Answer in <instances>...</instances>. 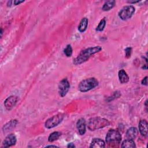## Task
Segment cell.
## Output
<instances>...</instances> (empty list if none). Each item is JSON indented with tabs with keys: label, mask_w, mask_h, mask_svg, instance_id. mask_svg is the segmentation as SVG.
I'll return each instance as SVG.
<instances>
[{
	"label": "cell",
	"mask_w": 148,
	"mask_h": 148,
	"mask_svg": "<svg viewBox=\"0 0 148 148\" xmlns=\"http://www.w3.org/2000/svg\"><path fill=\"white\" fill-rule=\"evenodd\" d=\"M64 53L65 54V55L68 57H69L72 56V48L71 45H68L64 49Z\"/></svg>",
	"instance_id": "44dd1931"
},
{
	"label": "cell",
	"mask_w": 148,
	"mask_h": 148,
	"mask_svg": "<svg viewBox=\"0 0 148 148\" xmlns=\"http://www.w3.org/2000/svg\"><path fill=\"white\" fill-rule=\"evenodd\" d=\"M61 136V132L58 131H54L50 134L48 138V140L49 142H53L57 140Z\"/></svg>",
	"instance_id": "d6986e66"
},
{
	"label": "cell",
	"mask_w": 148,
	"mask_h": 148,
	"mask_svg": "<svg viewBox=\"0 0 148 148\" xmlns=\"http://www.w3.org/2000/svg\"><path fill=\"white\" fill-rule=\"evenodd\" d=\"M17 139L14 134H9L4 139L2 143V146L5 147H9L14 145L16 143Z\"/></svg>",
	"instance_id": "9c48e42d"
},
{
	"label": "cell",
	"mask_w": 148,
	"mask_h": 148,
	"mask_svg": "<svg viewBox=\"0 0 148 148\" xmlns=\"http://www.w3.org/2000/svg\"><path fill=\"white\" fill-rule=\"evenodd\" d=\"M135 11V9L132 5H127L119 11V16L122 20H127L133 16Z\"/></svg>",
	"instance_id": "8992f818"
},
{
	"label": "cell",
	"mask_w": 148,
	"mask_h": 148,
	"mask_svg": "<svg viewBox=\"0 0 148 148\" xmlns=\"http://www.w3.org/2000/svg\"><path fill=\"white\" fill-rule=\"evenodd\" d=\"M147 122L146 120H141L139 123V131L140 134L146 137L147 136Z\"/></svg>",
	"instance_id": "7c38bea8"
},
{
	"label": "cell",
	"mask_w": 148,
	"mask_h": 148,
	"mask_svg": "<svg viewBox=\"0 0 148 148\" xmlns=\"http://www.w3.org/2000/svg\"><path fill=\"white\" fill-rule=\"evenodd\" d=\"M19 98L17 96L11 95L8 97L4 101V106L8 110H11L17 103Z\"/></svg>",
	"instance_id": "ba28073f"
},
{
	"label": "cell",
	"mask_w": 148,
	"mask_h": 148,
	"mask_svg": "<svg viewBox=\"0 0 148 148\" xmlns=\"http://www.w3.org/2000/svg\"><path fill=\"white\" fill-rule=\"evenodd\" d=\"M115 4H116V1L114 0L108 1L104 3L103 5L102 6V9L103 11H109L114 6Z\"/></svg>",
	"instance_id": "e0dca14e"
},
{
	"label": "cell",
	"mask_w": 148,
	"mask_h": 148,
	"mask_svg": "<svg viewBox=\"0 0 148 148\" xmlns=\"http://www.w3.org/2000/svg\"><path fill=\"white\" fill-rule=\"evenodd\" d=\"M106 23V22L105 18H102V19L100 21V22H99V23L98 24V25H97V27L95 30H96L97 31H98V32L102 31L104 29L105 27Z\"/></svg>",
	"instance_id": "ffe728a7"
},
{
	"label": "cell",
	"mask_w": 148,
	"mask_h": 148,
	"mask_svg": "<svg viewBox=\"0 0 148 148\" xmlns=\"http://www.w3.org/2000/svg\"><path fill=\"white\" fill-rule=\"evenodd\" d=\"M139 2V1H128V3H137V2Z\"/></svg>",
	"instance_id": "484cf974"
},
{
	"label": "cell",
	"mask_w": 148,
	"mask_h": 148,
	"mask_svg": "<svg viewBox=\"0 0 148 148\" xmlns=\"http://www.w3.org/2000/svg\"><path fill=\"white\" fill-rule=\"evenodd\" d=\"M2 34H3V29H2V28H1V37H2Z\"/></svg>",
	"instance_id": "83f0119b"
},
{
	"label": "cell",
	"mask_w": 148,
	"mask_h": 148,
	"mask_svg": "<svg viewBox=\"0 0 148 148\" xmlns=\"http://www.w3.org/2000/svg\"><path fill=\"white\" fill-rule=\"evenodd\" d=\"M138 134V130L136 127H131L126 132V136L128 139L134 140L136 138Z\"/></svg>",
	"instance_id": "5bb4252c"
},
{
	"label": "cell",
	"mask_w": 148,
	"mask_h": 148,
	"mask_svg": "<svg viewBox=\"0 0 148 148\" xmlns=\"http://www.w3.org/2000/svg\"><path fill=\"white\" fill-rule=\"evenodd\" d=\"M141 83L142 85L145 86H147V76H145L141 82Z\"/></svg>",
	"instance_id": "603a6c76"
},
{
	"label": "cell",
	"mask_w": 148,
	"mask_h": 148,
	"mask_svg": "<svg viewBox=\"0 0 148 148\" xmlns=\"http://www.w3.org/2000/svg\"><path fill=\"white\" fill-rule=\"evenodd\" d=\"M76 128L79 134L81 135H84L86 131V120L83 118L79 119L76 123Z\"/></svg>",
	"instance_id": "8fae6325"
},
{
	"label": "cell",
	"mask_w": 148,
	"mask_h": 148,
	"mask_svg": "<svg viewBox=\"0 0 148 148\" xmlns=\"http://www.w3.org/2000/svg\"><path fill=\"white\" fill-rule=\"evenodd\" d=\"M110 124V123L108 120L101 117H95L89 119L87 126L90 131H95L107 127Z\"/></svg>",
	"instance_id": "3957f363"
},
{
	"label": "cell",
	"mask_w": 148,
	"mask_h": 148,
	"mask_svg": "<svg viewBox=\"0 0 148 148\" xmlns=\"http://www.w3.org/2000/svg\"><path fill=\"white\" fill-rule=\"evenodd\" d=\"M121 147H135L136 145L134 141L132 139H125L124 140L121 145Z\"/></svg>",
	"instance_id": "ac0fdd59"
},
{
	"label": "cell",
	"mask_w": 148,
	"mask_h": 148,
	"mask_svg": "<svg viewBox=\"0 0 148 148\" xmlns=\"http://www.w3.org/2000/svg\"><path fill=\"white\" fill-rule=\"evenodd\" d=\"M105 147V142L100 138H94L92 140L90 147L91 148H103Z\"/></svg>",
	"instance_id": "4fadbf2b"
},
{
	"label": "cell",
	"mask_w": 148,
	"mask_h": 148,
	"mask_svg": "<svg viewBox=\"0 0 148 148\" xmlns=\"http://www.w3.org/2000/svg\"><path fill=\"white\" fill-rule=\"evenodd\" d=\"M64 118V114L63 113H58L56 115H54L50 118L48 119L45 123V126L46 128L50 129L57 126L59 124L61 123Z\"/></svg>",
	"instance_id": "5b68a950"
},
{
	"label": "cell",
	"mask_w": 148,
	"mask_h": 148,
	"mask_svg": "<svg viewBox=\"0 0 148 148\" xmlns=\"http://www.w3.org/2000/svg\"><path fill=\"white\" fill-rule=\"evenodd\" d=\"M118 76L120 82L121 84H125L128 82L129 81V76L127 75V72L124 69H120L118 73Z\"/></svg>",
	"instance_id": "9a60e30c"
},
{
	"label": "cell",
	"mask_w": 148,
	"mask_h": 148,
	"mask_svg": "<svg viewBox=\"0 0 148 148\" xmlns=\"http://www.w3.org/2000/svg\"><path fill=\"white\" fill-rule=\"evenodd\" d=\"M105 139L106 143L109 147H117L121 143V135L118 130L110 129L108 131Z\"/></svg>",
	"instance_id": "7a4b0ae2"
},
{
	"label": "cell",
	"mask_w": 148,
	"mask_h": 148,
	"mask_svg": "<svg viewBox=\"0 0 148 148\" xmlns=\"http://www.w3.org/2000/svg\"><path fill=\"white\" fill-rule=\"evenodd\" d=\"M18 121L16 119L11 120L7 123H6L2 127V131L4 134H6L12 131L16 126Z\"/></svg>",
	"instance_id": "30bf717a"
},
{
	"label": "cell",
	"mask_w": 148,
	"mask_h": 148,
	"mask_svg": "<svg viewBox=\"0 0 148 148\" xmlns=\"http://www.w3.org/2000/svg\"><path fill=\"white\" fill-rule=\"evenodd\" d=\"M68 147H75V145L73 143H68V145H67Z\"/></svg>",
	"instance_id": "d4e9b609"
},
{
	"label": "cell",
	"mask_w": 148,
	"mask_h": 148,
	"mask_svg": "<svg viewBox=\"0 0 148 148\" xmlns=\"http://www.w3.org/2000/svg\"><path fill=\"white\" fill-rule=\"evenodd\" d=\"M98 81L95 77H89L82 80L78 86V89L83 92H87L98 85Z\"/></svg>",
	"instance_id": "277c9868"
},
{
	"label": "cell",
	"mask_w": 148,
	"mask_h": 148,
	"mask_svg": "<svg viewBox=\"0 0 148 148\" xmlns=\"http://www.w3.org/2000/svg\"><path fill=\"white\" fill-rule=\"evenodd\" d=\"M101 50L102 47L99 46L87 48L82 50L77 56V57L73 59V63L75 65L82 64V63L87 61L92 55L99 52Z\"/></svg>",
	"instance_id": "6da1fadb"
},
{
	"label": "cell",
	"mask_w": 148,
	"mask_h": 148,
	"mask_svg": "<svg viewBox=\"0 0 148 148\" xmlns=\"http://www.w3.org/2000/svg\"><path fill=\"white\" fill-rule=\"evenodd\" d=\"M69 88H70V83L68 80V79L66 78L63 79L58 84V88L59 95L61 97H65L68 93V92L69 91Z\"/></svg>",
	"instance_id": "52a82bcc"
},
{
	"label": "cell",
	"mask_w": 148,
	"mask_h": 148,
	"mask_svg": "<svg viewBox=\"0 0 148 148\" xmlns=\"http://www.w3.org/2000/svg\"><path fill=\"white\" fill-rule=\"evenodd\" d=\"M46 147H58V146H56V145H48V146H46Z\"/></svg>",
	"instance_id": "4316f807"
},
{
	"label": "cell",
	"mask_w": 148,
	"mask_h": 148,
	"mask_svg": "<svg viewBox=\"0 0 148 148\" xmlns=\"http://www.w3.org/2000/svg\"><path fill=\"white\" fill-rule=\"evenodd\" d=\"M131 52H132V48L130 47H128L125 49V57L127 58H129L131 57Z\"/></svg>",
	"instance_id": "7402d4cb"
},
{
	"label": "cell",
	"mask_w": 148,
	"mask_h": 148,
	"mask_svg": "<svg viewBox=\"0 0 148 148\" xmlns=\"http://www.w3.org/2000/svg\"><path fill=\"white\" fill-rule=\"evenodd\" d=\"M23 2H24V1H18V0H15L13 1V3L14 5H19L21 3H23Z\"/></svg>",
	"instance_id": "cb8c5ba5"
},
{
	"label": "cell",
	"mask_w": 148,
	"mask_h": 148,
	"mask_svg": "<svg viewBox=\"0 0 148 148\" xmlns=\"http://www.w3.org/2000/svg\"><path fill=\"white\" fill-rule=\"evenodd\" d=\"M88 18L86 17H83L79 25H78V30L80 32H84L87 28V26H88Z\"/></svg>",
	"instance_id": "2e32d148"
}]
</instances>
